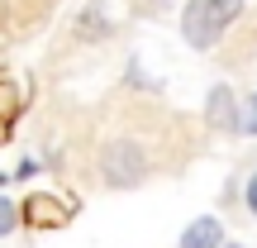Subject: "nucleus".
<instances>
[{"mask_svg":"<svg viewBox=\"0 0 257 248\" xmlns=\"http://www.w3.org/2000/svg\"><path fill=\"white\" fill-rule=\"evenodd\" d=\"M238 15H243V0H191L181 10V34L191 48H210Z\"/></svg>","mask_w":257,"mask_h":248,"instance_id":"f257e3e1","label":"nucleus"},{"mask_svg":"<svg viewBox=\"0 0 257 248\" xmlns=\"http://www.w3.org/2000/svg\"><path fill=\"white\" fill-rule=\"evenodd\" d=\"M19 220L34 224V229H62L67 220H72V201H62V196H29V201H19Z\"/></svg>","mask_w":257,"mask_h":248,"instance_id":"f03ea898","label":"nucleus"},{"mask_svg":"<svg viewBox=\"0 0 257 248\" xmlns=\"http://www.w3.org/2000/svg\"><path fill=\"white\" fill-rule=\"evenodd\" d=\"M105 182L110 186H134L138 177H143V153H138L128 138H119V143H110L105 148Z\"/></svg>","mask_w":257,"mask_h":248,"instance_id":"7ed1b4c3","label":"nucleus"},{"mask_svg":"<svg viewBox=\"0 0 257 248\" xmlns=\"http://www.w3.org/2000/svg\"><path fill=\"white\" fill-rule=\"evenodd\" d=\"M181 248H224V224L214 215H200L181 229Z\"/></svg>","mask_w":257,"mask_h":248,"instance_id":"20e7f679","label":"nucleus"},{"mask_svg":"<svg viewBox=\"0 0 257 248\" xmlns=\"http://www.w3.org/2000/svg\"><path fill=\"white\" fill-rule=\"evenodd\" d=\"M205 115H210L214 129H229V134H238V110H233V91H229V86H214V91H210Z\"/></svg>","mask_w":257,"mask_h":248,"instance_id":"39448f33","label":"nucleus"},{"mask_svg":"<svg viewBox=\"0 0 257 248\" xmlns=\"http://www.w3.org/2000/svg\"><path fill=\"white\" fill-rule=\"evenodd\" d=\"M19 105H24V91H19L15 81H0V124H15V115H19Z\"/></svg>","mask_w":257,"mask_h":248,"instance_id":"423d86ee","label":"nucleus"},{"mask_svg":"<svg viewBox=\"0 0 257 248\" xmlns=\"http://www.w3.org/2000/svg\"><path fill=\"white\" fill-rule=\"evenodd\" d=\"M15 224H19V205H15V201H5V196H0V239H5V234L15 229Z\"/></svg>","mask_w":257,"mask_h":248,"instance_id":"0eeeda50","label":"nucleus"},{"mask_svg":"<svg viewBox=\"0 0 257 248\" xmlns=\"http://www.w3.org/2000/svg\"><path fill=\"white\" fill-rule=\"evenodd\" d=\"M238 134H257V96H248V105H243V115H238Z\"/></svg>","mask_w":257,"mask_h":248,"instance_id":"6e6552de","label":"nucleus"},{"mask_svg":"<svg viewBox=\"0 0 257 248\" xmlns=\"http://www.w3.org/2000/svg\"><path fill=\"white\" fill-rule=\"evenodd\" d=\"M248 205H252V215H257V177L248 182Z\"/></svg>","mask_w":257,"mask_h":248,"instance_id":"1a4fd4ad","label":"nucleus"},{"mask_svg":"<svg viewBox=\"0 0 257 248\" xmlns=\"http://www.w3.org/2000/svg\"><path fill=\"white\" fill-rule=\"evenodd\" d=\"M5 138H10V129H5V124H0V143H5Z\"/></svg>","mask_w":257,"mask_h":248,"instance_id":"9d476101","label":"nucleus"}]
</instances>
